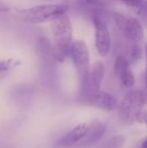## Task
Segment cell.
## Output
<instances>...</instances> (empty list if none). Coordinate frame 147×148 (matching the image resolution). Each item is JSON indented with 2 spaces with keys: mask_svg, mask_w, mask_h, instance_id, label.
<instances>
[{
  "mask_svg": "<svg viewBox=\"0 0 147 148\" xmlns=\"http://www.w3.org/2000/svg\"><path fill=\"white\" fill-rule=\"evenodd\" d=\"M115 23L123 36L128 40L139 42L144 38V29L138 18L120 12L113 13Z\"/></svg>",
  "mask_w": 147,
  "mask_h": 148,
  "instance_id": "obj_5",
  "label": "cell"
},
{
  "mask_svg": "<svg viewBox=\"0 0 147 148\" xmlns=\"http://www.w3.org/2000/svg\"><path fill=\"white\" fill-rule=\"evenodd\" d=\"M139 122H145L147 126V111H143L139 118Z\"/></svg>",
  "mask_w": 147,
  "mask_h": 148,
  "instance_id": "obj_18",
  "label": "cell"
},
{
  "mask_svg": "<svg viewBox=\"0 0 147 148\" xmlns=\"http://www.w3.org/2000/svg\"><path fill=\"white\" fill-rule=\"evenodd\" d=\"M146 71H145V86L147 91V43L146 46Z\"/></svg>",
  "mask_w": 147,
  "mask_h": 148,
  "instance_id": "obj_20",
  "label": "cell"
},
{
  "mask_svg": "<svg viewBox=\"0 0 147 148\" xmlns=\"http://www.w3.org/2000/svg\"><path fill=\"white\" fill-rule=\"evenodd\" d=\"M136 13L139 17V21L143 26L147 28V3L145 0H143L139 7L136 9Z\"/></svg>",
  "mask_w": 147,
  "mask_h": 148,
  "instance_id": "obj_13",
  "label": "cell"
},
{
  "mask_svg": "<svg viewBox=\"0 0 147 148\" xmlns=\"http://www.w3.org/2000/svg\"><path fill=\"white\" fill-rule=\"evenodd\" d=\"M105 131H106V125H104L101 122L94 123L93 126H91V127H89V130L87 135L83 138V140L81 142L80 147H86L96 143L103 136Z\"/></svg>",
  "mask_w": 147,
  "mask_h": 148,
  "instance_id": "obj_11",
  "label": "cell"
},
{
  "mask_svg": "<svg viewBox=\"0 0 147 148\" xmlns=\"http://www.w3.org/2000/svg\"><path fill=\"white\" fill-rule=\"evenodd\" d=\"M119 1L123 3L126 6H128L130 8H133L134 10L138 9L139 7V5L142 3V2H143V0H119Z\"/></svg>",
  "mask_w": 147,
  "mask_h": 148,
  "instance_id": "obj_16",
  "label": "cell"
},
{
  "mask_svg": "<svg viewBox=\"0 0 147 148\" xmlns=\"http://www.w3.org/2000/svg\"><path fill=\"white\" fill-rule=\"evenodd\" d=\"M145 1H146V3H147V0H145Z\"/></svg>",
  "mask_w": 147,
  "mask_h": 148,
  "instance_id": "obj_22",
  "label": "cell"
},
{
  "mask_svg": "<svg viewBox=\"0 0 147 148\" xmlns=\"http://www.w3.org/2000/svg\"><path fill=\"white\" fill-rule=\"evenodd\" d=\"M52 32L54 44L52 46V56L55 61L63 62L69 56L72 46V23L66 14L61 16L52 23Z\"/></svg>",
  "mask_w": 147,
  "mask_h": 148,
  "instance_id": "obj_1",
  "label": "cell"
},
{
  "mask_svg": "<svg viewBox=\"0 0 147 148\" xmlns=\"http://www.w3.org/2000/svg\"><path fill=\"white\" fill-rule=\"evenodd\" d=\"M142 148H147V140H146L143 144H142Z\"/></svg>",
  "mask_w": 147,
  "mask_h": 148,
  "instance_id": "obj_21",
  "label": "cell"
},
{
  "mask_svg": "<svg viewBox=\"0 0 147 148\" xmlns=\"http://www.w3.org/2000/svg\"><path fill=\"white\" fill-rule=\"evenodd\" d=\"M147 102V95L144 91L133 90L129 92L119 107V118L122 124L132 125L139 121Z\"/></svg>",
  "mask_w": 147,
  "mask_h": 148,
  "instance_id": "obj_2",
  "label": "cell"
},
{
  "mask_svg": "<svg viewBox=\"0 0 147 148\" xmlns=\"http://www.w3.org/2000/svg\"><path fill=\"white\" fill-rule=\"evenodd\" d=\"M89 127L88 123H81L75 127L71 131L57 140L52 146V148H66L74 146L87 135Z\"/></svg>",
  "mask_w": 147,
  "mask_h": 148,
  "instance_id": "obj_8",
  "label": "cell"
},
{
  "mask_svg": "<svg viewBox=\"0 0 147 148\" xmlns=\"http://www.w3.org/2000/svg\"><path fill=\"white\" fill-rule=\"evenodd\" d=\"M114 72L121 83L126 87L131 88L135 83V77L131 70L130 62L123 56H118L114 61Z\"/></svg>",
  "mask_w": 147,
  "mask_h": 148,
  "instance_id": "obj_9",
  "label": "cell"
},
{
  "mask_svg": "<svg viewBox=\"0 0 147 148\" xmlns=\"http://www.w3.org/2000/svg\"><path fill=\"white\" fill-rule=\"evenodd\" d=\"M69 56L75 65L81 81L89 70V52L86 43L82 41H75L72 43Z\"/></svg>",
  "mask_w": 147,
  "mask_h": 148,
  "instance_id": "obj_6",
  "label": "cell"
},
{
  "mask_svg": "<svg viewBox=\"0 0 147 148\" xmlns=\"http://www.w3.org/2000/svg\"><path fill=\"white\" fill-rule=\"evenodd\" d=\"M68 6L65 4H42L19 11V16L24 22L40 23L54 21L67 13Z\"/></svg>",
  "mask_w": 147,
  "mask_h": 148,
  "instance_id": "obj_3",
  "label": "cell"
},
{
  "mask_svg": "<svg viewBox=\"0 0 147 148\" xmlns=\"http://www.w3.org/2000/svg\"><path fill=\"white\" fill-rule=\"evenodd\" d=\"M125 137L122 135H116L112 139L103 143L100 148H120L125 143Z\"/></svg>",
  "mask_w": 147,
  "mask_h": 148,
  "instance_id": "obj_12",
  "label": "cell"
},
{
  "mask_svg": "<svg viewBox=\"0 0 147 148\" xmlns=\"http://www.w3.org/2000/svg\"><path fill=\"white\" fill-rule=\"evenodd\" d=\"M86 104L107 112L113 111L118 108L117 100L112 95L103 91L98 92L90 98Z\"/></svg>",
  "mask_w": 147,
  "mask_h": 148,
  "instance_id": "obj_10",
  "label": "cell"
},
{
  "mask_svg": "<svg viewBox=\"0 0 147 148\" xmlns=\"http://www.w3.org/2000/svg\"><path fill=\"white\" fill-rule=\"evenodd\" d=\"M18 61L15 59H8L3 60L0 62V74L9 71L10 69L15 68L16 65H18Z\"/></svg>",
  "mask_w": 147,
  "mask_h": 148,
  "instance_id": "obj_14",
  "label": "cell"
},
{
  "mask_svg": "<svg viewBox=\"0 0 147 148\" xmlns=\"http://www.w3.org/2000/svg\"><path fill=\"white\" fill-rule=\"evenodd\" d=\"M131 58L133 62H136L137 60H139L141 56V49L139 45H133L131 49V53H130Z\"/></svg>",
  "mask_w": 147,
  "mask_h": 148,
  "instance_id": "obj_15",
  "label": "cell"
},
{
  "mask_svg": "<svg viewBox=\"0 0 147 148\" xmlns=\"http://www.w3.org/2000/svg\"><path fill=\"white\" fill-rule=\"evenodd\" d=\"M94 26V41L97 52L101 56H107L111 48V36L107 23L99 16L93 17Z\"/></svg>",
  "mask_w": 147,
  "mask_h": 148,
  "instance_id": "obj_7",
  "label": "cell"
},
{
  "mask_svg": "<svg viewBox=\"0 0 147 148\" xmlns=\"http://www.w3.org/2000/svg\"><path fill=\"white\" fill-rule=\"evenodd\" d=\"M78 2L81 6H84L87 8L96 7L100 3V0H78Z\"/></svg>",
  "mask_w": 147,
  "mask_h": 148,
  "instance_id": "obj_17",
  "label": "cell"
},
{
  "mask_svg": "<svg viewBox=\"0 0 147 148\" xmlns=\"http://www.w3.org/2000/svg\"><path fill=\"white\" fill-rule=\"evenodd\" d=\"M9 10H10V8L7 5H5L4 3L0 2V12H7Z\"/></svg>",
  "mask_w": 147,
  "mask_h": 148,
  "instance_id": "obj_19",
  "label": "cell"
},
{
  "mask_svg": "<svg viewBox=\"0 0 147 148\" xmlns=\"http://www.w3.org/2000/svg\"><path fill=\"white\" fill-rule=\"evenodd\" d=\"M105 74V67L101 62H96L89 69L86 76L81 81V99L84 103L100 92Z\"/></svg>",
  "mask_w": 147,
  "mask_h": 148,
  "instance_id": "obj_4",
  "label": "cell"
}]
</instances>
